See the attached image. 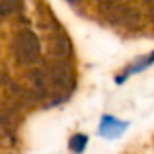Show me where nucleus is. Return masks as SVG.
Segmentation results:
<instances>
[{"label":"nucleus","mask_w":154,"mask_h":154,"mask_svg":"<svg viewBox=\"0 0 154 154\" xmlns=\"http://www.w3.org/2000/svg\"><path fill=\"white\" fill-rule=\"evenodd\" d=\"M14 55L22 66H35L42 58V42L30 28H20L14 37Z\"/></svg>","instance_id":"1"},{"label":"nucleus","mask_w":154,"mask_h":154,"mask_svg":"<svg viewBox=\"0 0 154 154\" xmlns=\"http://www.w3.org/2000/svg\"><path fill=\"white\" fill-rule=\"evenodd\" d=\"M98 8L101 10L103 17L114 27L121 28H139V12L133 10L134 5L129 4H98Z\"/></svg>","instance_id":"2"},{"label":"nucleus","mask_w":154,"mask_h":154,"mask_svg":"<svg viewBox=\"0 0 154 154\" xmlns=\"http://www.w3.org/2000/svg\"><path fill=\"white\" fill-rule=\"evenodd\" d=\"M129 123L128 121H121L114 116L109 114H104L100 121V128H98V134L106 139H114V137H119L124 131L128 129Z\"/></svg>","instance_id":"3"},{"label":"nucleus","mask_w":154,"mask_h":154,"mask_svg":"<svg viewBox=\"0 0 154 154\" xmlns=\"http://www.w3.org/2000/svg\"><path fill=\"white\" fill-rule=\"evenodd\" d=\"M151 63H152V55L149 53L147 57H144V58H141V60H137L136 63L129 65V66L124 70V73L119 75V76L116 78V81H118V83H123V81L128 80V76H131V75H136V73H139V71H143V70H146V68H149Z\"/></svg>","instance_id":"4"},{"label":"nucleus","mask_w":154,"mask_h":154,"mask_svg":"<svg viewBox=\"0 0 154 154\" xmlns=\"http://www.w3.org/2000/svg\"><path fill=\"white\" fill-rule=\"evenodd\" d=\"M86 146H88V136H86V134L78 133V134H75V136H71V139H70V149L73 151V152L81 154Z\"/></svg>","instance_id":"5"},{"label":"nucleus","mask_w":154,"mask_h":154,"mask_svg":"<svg viewBox=\"0 0 154 154\" xmlns=\"http://www.w3.org/2000/svg\"><path fill=\"white\" fill-rule=\"evenodd\" d=\"M20 7L22 5L17 2H4V4H0V17H8Z\"/></svg>","instance_id":"6"}]
</instances>
